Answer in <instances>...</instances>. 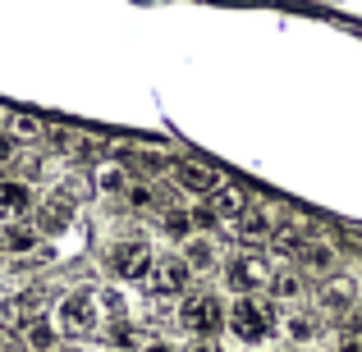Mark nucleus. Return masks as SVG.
I'll list each match as a JSON object with an SVG mask.
<instances>
[{"instance_id": "nucleus-1", "label": "nucleus", "mask_w": 362, "mask_h": 352, "mask_svg": "<svg viewBox=\"0 0 362 352\" xmlns=\"http://www.w3.org/2000/svg\"><path fill=\"white\" fill-rule=\"evenodd\" d=\"M230 329H234V339L239 344H262L266 334L275 329V311H271V302H262L257 293H247V298H234V307H230Z\"/></svg>"}, {"instance_id": "nucleus-2", "label": "nucleus", "mask_w": 362, "mask_h": 352, "mask_svg": "<svg viewBox=\"0 0 362 352\" xmlns=\"http://www.w3.org/2000/svg\"><path fill=\"white\" fill-rule=\"evenodd\" d=\"M101 325V311H97V298L92 293H69V298H60V307H55V329H60L64 339H88L97 334Z\"/></svg>"}, {"instance_id": "nucleus-3", "label": "nucleus", "mask_w": 362, "mask_h": 352, "mask_svg": "<svg viewBox=\"0 0 362 352\" xmlns=\"http://www.w3.org/2000/svg\"><path fill=\"white\" fill-rule=\"evenodd\" d=\"M110 270H115V279H151V270H156V252H151L147 238H124V243L110 247Z\"/></svg>"}, {"instance_id": "nucleus-4", "label": "nucleus", "mask_w": 362, "mask_h": 352, "mask_svg": "<svg viewBox=\"0 0 362 352\" xmlns=\"http://www.w3.org/2000/svg\"><path fill=\"white\" fill-rule=\"evenodd\" d=\"M221 316H225V307H221V298H211V293L184 298V307H179V325H184L188 334H197V339H211L216 329H221Z\"/></svg>"}, {"instance_id": "nucleus-5", "label": "nucleus", "mask_w": 362, "mask_h": 352, "mask_svg": "<svg viewBox=\"0 0 362 352\" xmlns=\"http://www.w3.org/2000/svg\"><path fill=\"white\" fill-rule=\"evenodd\" d=\"M266 279H271V274H266V261L252 252V247H247V252H234L230 261H225V284H230V289L239 293V298L257 293Z\"/></svg>"}, {"instance_id": "nucleus-6", "label": "nucleus", "mask_w": 362, "mask_h": 352, "mask_svg": "<svg viewBox=\"0 0 362 352\" xmlns=\"http://www.w3.org/2000/svg\"><path fill=\"white\" fill-rule=\"evenodd\" d=\"M170 174H175V183L184 188V193H193V197H211L216 188H221V169H211L206 160H175L170 165Z\"/></svg>"}, {"instance_id": "nucleus-7", "label": "nucleus", "mask_w": 362, "mask_h": 352, "mask_svg": "<svg viewBox=\"0 0 362 352\" xmlns=\"http://www.w3.org/2000/svg\"><path fill=\"white\" fill-rule=\"evenodd\" d=\"M151 279H156V293L179 298V293H188V284H193V265H188L184 256H160L156 270H151Z\"/></svg>"}, {"instance_id": "nucleus-8", "label": "nucleus", "mask_w": 362, "mask_h": 352, "mask_svg": "<svg viewBox=\"0 0 362 352\" xmlns=\"http://www.w3.org/2000/svg\"><path fill=\"white\" fill-rule=\"evenodd\" d=\"M33 206H37V197L23 178H0V215L23 220V215H33Z\"/></svg>"}, {"instance_id": "nucleus-9", "label": "nucleus", "mask_w": 362, "mask_h": 352, "mask_svg": "<svg viewBox=\"0 0 362 352\" xmlns=\"http://www.w3.org/2000/svg\"><path fill=\"white\" fill-rule=\"evenodd\" d=\"M206 206H211V211L221 215V220H234V224H239V215H243L252 202H247V193H243L239 183H221L211 197H206Z\"/></svg>"}, {"instance_id": "nucleus-10", "label": "nucleus", "mask_w": 362, "mask_h": 352, "mask_svg": "<svg viewBox=\"0 0 362 352\" xmlns=\"http://www.w3.org/2000/svg\"><path fill=\"white\" fill-rule=\"evenodd\" d=\"M354 298H358V289H354V279H349V274H330V279L321 284V307H326L330 316L354 311Z\"/></svg>"}, {"instance_id": "nucleus-11", "label": "nucleus", "mask_w": 362, "mask_h": 352, "mask_svg": "<svg viewBox=\"0 0 362 352\" xmlns=\"http://www.w3.org/2000/svg\"><path fill=\"white\" fill-rule=\"evenodd\" d=\"M37 243H42V229H33V224H23V220H9L5 229H0V252H9V256L33 252Z\"/></svg>"}, {"instance_id": "nucleus-12", "label": "nucleus", "mask_w": 362, "mask_h": 352, "mask_svg": "<svg viewBox=\"0 0 362 352\" xmlns=\"http://www.w3.org/2000/svg\"><path fill=\"white\" fill-rule=\"evenodd\" d=\"M234 229H239V243H262V238L275 233V229H271V211H266V206H247Z\"/></svg>"}, {"instance_id": "nucleus-13", "label": "nucleus", "mask_w": 362, "mask_h": 352, "mask_svg": "<svg viewBox=\"0 0 362 352\" xmlns=\"http://www.w3.org/2000/svg\"><path fill=\"white\" fill-rule=\"evenodd\" d=\"M55 320H46V316H37V320H28L23 325V344L33 348V352H55Z\"/></svg>"}, {"instance_id": "nucleus-14", "label": "nucleus", "mask_w": 362, "mask_h": 352, "mask_svg": "<svg viewBox=\"0 0 362 352\" xmlns=\"http://www.w3.org/2000/svg\"><path fill=\"white\" fill-rule=\"evenodd\" d=\"M184 261L193 265V270H211L216 265V247L206 243V238H188L184 243Z\"/></svg>"}, {"instance_id": "nucleus-15", "label": "nucleus", "mask_w": 362, "mask_h": 352, "mask_svg": "<svg viewBox=\"0 0 362 352\" xmlns=\"http://www.w3.org/2000/svg\"><path fill=\"white\" fill-rule=\"evenodd\" d=\"M193 229H197V224H193V211H179V206H175V211H165V233H170V238L188 243V238H193Z\"/></svg>"}, {"instance_id": "nucleus-16", "label": "nucleus", "mask_w": 362, "mask_h": 352, "mask_svg": "<svg viewBox=\"0 0 362 352\" xmlns=\"http://www.w3.org/2000/svg\"><path fill=\"white\" fill-rule=\"evenodd\" d=\"M97 188L101 193H129V178H124L119 165H101L97 169Z\"/></svg>"}, {"instance_id": "nucleus-17", "label": "nucleus", "mask_w": 362, "mask_h": 352, "mask_svg": "<svg viewBox=\"0 0 362 352\" xmlns=\"http://www.w3.org/2000/svg\"><path fill=\"white\" fill-rule=\"evenodd\" d=\"M9 133H14L18 142H37L46 128H42V119H33V115H14L9 119Z\"/></svg>"}, {"instance_id": "nucleus-18", "label": "nucleus", "mask_w": 362, "mask_h": 352, "mask_svg": "<svg viewBox=\"0 0 362 352\" xmlns=\"http://www.w3.org/2000/svg\"><path fill=\"white\" fill-rule=\"evenodd\" d=\"M284 329H289V339H298V344L317 339V320H312V316H303V311H293V316L284 320Z\"/></svg>"}, {"instance_id": "nucleus-19", "label": "nucleus", "mask_w": 362, "mask_h": 352, "mask_svg": "<svg viewBox=\"0 0 362 352\" xmlns=\"http://www.w3.org/2000/svg\"><path fill=\"white\" fill-rule=\"evenodd\" d=\"M64 220H69V206H64V202H46L42 224H37V229H42V233H55V229H64Z\"/></svg>"}, {"instance_id": "nucleus-20", "label": "nucleus", "mask_w": 362, "mask_h": 352, "mask_svg": "<svg viewBox=\"0 0 362 352\" xmlns=\"http://www.w3.org/2000/svg\"><path fill=\"white\" fill-rule=\"evenodd\" d=\"M271 247H275L280 256H289V252H303L308 243H303L298 229H275V233H271Z\"/></svg>"}, {"instance_id": "nucleus-21", "label": "nucleus", "mask_w": 362, "mask_h": 352, "mask_svg": "<svg viewBox=\"0 0 362 352\" xmlns=\"http://www.w3.org/2000/svg\"><path fill=\"white\" fill-rule=\"evenodd\" d=\"M303 261H308L312 270H330V265H335V252H330L326 243H312V247H303Z\"/></svg>"}, {"instance_id": "nucleus-22", "label": "nucleus", "mask_w": 362, "mask_h": 352, "mask_svg": "<svg viewBox=\"0 0 362 352\" xmlns=\"http://www.w3.org/2000/svg\"><path fill=\"white\" fill-rule=\"evenodd\" d=\"M271 293H275V298H298V293H303L298 274H289V270H284V274H271Z\"/></svg>"}, {"instance_id": "nucleus-23", "label": "nucleus", "mask_w": 362, "mask_h": 352, "mask_svg": "<svg viewBox=\"0 0 362 352\" xmlns=\"http://www.w3.org/2000/svg\"><path fill=\"white\" fill-rule=\"evenodd\" d=\"M14 156H18V138L14 133H0V165H14Z\"/></svg>"}, {"instance_id": "nucleus-24", "label": "nucleus", "mask_w": 362, "mask_h": 352, "mask_svg": "<svg viewBox=\"0 0 362 352\" xmlns=\"http://www.w3.org/2000/svg\"><path fill=\"white\" fill-rule=\"evenodd\" d=\"M129 202L138 206V211H147V206H156V193H151V188H129Z\"/></svg>"}, {"instance_id": "nucleus-25", "label": "nucleus", "mask_w": 362, "mask_h": 352, "mask_svg": "<svg viewBox=\"0 0 362 352\" xmlns=\"http://www.w3.org/2000/svg\"><path fill=\"white\" fill-rule=\"evenodd\" d=\"M216 220H221V215H216L211 206H197V211H193V224H197V229H211Z\"/></svg>"}, {"instance_id": "nucleus-26", "label": "nucleus", "mask_w": 362, "mask_h": 352, "mask_svg": "<svg viewBox=\"0 0 362 352\" xmlns=\"http://www.w3.org/2000/svg\"><path fill=\"white\" fill-rule=\"evenodd\" d=\"M339 352H362V344H358V339H344V344H339Z\"/></svg>"}, {"instance_id": "nucleus-27", "label": "nucleus", "mask_w": 362, "mask_h": 352, "mask_svg": "<svg viewBox=\"0 0 362 352\" xmlns=\"http://www.w3.org/2000/svg\"><path fill=\"white\" fill-rule=\"evenodd\" d=\"M142 352H175V348H170V344H147Z\"/></svg>"}, {"instance_id": "nucleus-28", "label": "nucleus", "mask_w": 362, "mask_h": 352, "mask_svg": "<svg viewBox=\"0 0 362 352\" xmlns=\"http://www.w3.org/2000/svg\"><path fill=\"white\" fill-rule=\"evenodd\" d=\"M188 352H221V348H211V344H197V348H188Z\"/></svg>"}, {"instance_id": "nucleus-29", "label": "nucleus", "mask_w": 362, "mask_h": 352, "mask_svg": "<svg viewBox=\"0 0 362 352\" xmlns=\"http://www.w3.org/2000/svg\"><path fill=\"white\" fill-rule=\"evenodd\" d=\"M55 352H74V348H55Z\"/></svg>"}]
</instances>
